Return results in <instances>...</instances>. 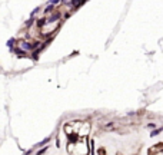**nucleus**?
Masks as SVG:
<instances>
[{
	"instance_id": "obj_1",
	"label": "nucleus",
	"mask_w": 163,
	"mask_h": 155,
	"mask_svg": "<svg viewBox=\"0 0 163 155\" xmlns=\"http://www.w3.org/2000/svg\"><path fill=\"white\" fill-rule=\"evenodd\" d=\"M19 47H20V49H23L25 52H27V50H33V43H30V42H26V40H22L20 43H19Z\"/></svg>"
},
{
	"instance_id": "obj_2",
	"label": "nucleus",
	"mask_w": 163,
	"mask_h": 155,
	"mask_svg": "<svg viewBox=\"0 0 163 155\" xmlns=\"http://www.w3.org/2000/svg\"><path fill=\"white\" fill-rule=\"evenodd\" d=\"M13 52H14L19 58H25V56L27 55V52H25V50L20 49V47H14V49H13Z\"/></svg>"
},
{
	"instance_id": "obj_3",
	"label": "nucleus",
	"mask_w": 163,
	"mask_h": 155,
	"mask_svg": "<svg viewBox=\"0 0 163 155\" xmlns=\"http://www.w3.org/2000/svg\"><path fill=\"white\" fill-rule=\"evenodd\" d=\"M14 42H16V39L14 37H12V39H9V40H7V47H10V49H13V46H14Z\"/></svg>"
},
{
	"instance_id": "obj_4",
	"label": "nucleus",
	"mask_w": 163,
	"mask_h": 155,
	"mask_svg": "<svg viewBox=\"0 0 163 155\" xmlns=\"http://www.w3.org/2000/svg\"><path fill=\"white\" fill-rule=\"evenodd\" d=\"M49 141H50V138H46V139H43V141H42V142H39V144H37L36 146H42V145H46V144L49 142Z\"/></svg>"
},
{
	"instance_id": "obj_5",
	"label": "nucleus",
	"mask_w": 163,
	"mask_h": 155,
	"mask_svg": "<svg viewBox=\"0 0 163 155\" xmlns=\"http://www.w3.org/2000/svg\"><path fill=\"white\" fill-rule=\"evenodd\" d=\"M162 131H163V128H159V129L153 131V132H152V137H156L157 133H159V132H162Z\"/></svg>"
},
{
	"instance_id": "obj_6",
	"label": "nucleus",
	"mask_w": 163,
	"mask_h": 155,
	"mask_svg": "<svg viewBox=\"0 0 163 155\" xmlns=\"http://www.w3.org/2000/svg\"><path fill=\"white\" fill-rule=\"evenodd\" d=\"M33 22H34V19H33V17H30V19L27 20V22H26V26H32V25H33Z\"/></svg>"
},
{
	"instance_id": "obj_7",
	"label": "nucleus",
	"mask_w": 163,
	"mask_h": 155,
	"mask_svg": "<svg viewBox=\"0 0 163 155\" xmlns=\"http://www.w3.org/2000/svg\"><path fill=\"white\" fill-rule=\"evenodd\" d=\"M52 10H53V4H50V6H47L46 9H44V12H46V13H50Z\"/></svg>"
},
{
	"instance_id": "obj_8",
	"label": "nucleus",
	"mask_w": 163,
	"mask_h": 155,
	"mask_svg": "<svg viewBox=\"0 0 163 155\" xmlns=\"http://www.w3.org/2000/svg\"><path fill=\"white\" fill-rule=\"evenodd\" d=\"M46 149H47V146H44L43 149H40V151H37V154H36V155H42V154H44V152H46Z\"/></svg>"
},
{
	"instance_id": "obj_9",
	"label": "nucleus",
	"mask_w": 163,
	"mask_h": 155,
	"mask_svg": "<svg viewBox=\"0 0 163 155\" xmlns=\"http://www.w3.org/2000/svg\"><path fill=\"white\" fill-rule=\"evenodd\" d=\"M60 0H50V4H56V3H59Z\"/></svg>"
},
{
	"instance_id": "obj_10",
	"label": "nucleus",
	"mask_w": 163,
	"mask_h": 155,
	"mask_svg": "<svg viewBox=\"0 0 163 155\" xmlns=\"http://www.w3.org/2000/svg\"><path fill=\"white\" fill-rule=\"evenodd\" d=\"M148 126H149V128H154V126H156V124H149Z\"/></svg>"
},
{
	"instance_id": "obj_11",
	"label": "nucleus",
	"mask_w": 163,
	"mask_h": 155,
	"mask_svg": "<svg viewBox=\"0 0 163 155\" xmlns=\"http://www.w3.org/2000/svg\"><path fill=\"white\" fill-rule=\"evenodd\" d=\"M30 154H32V149H29V151L25 152V155H30Z\"/></svg>"
}]
</instances>
